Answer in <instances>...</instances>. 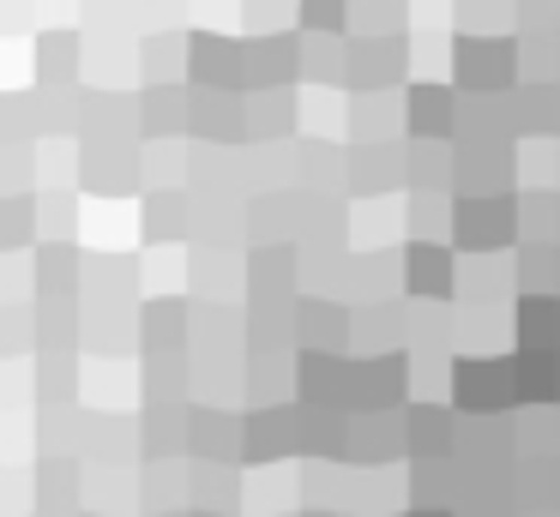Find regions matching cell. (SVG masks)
Masks as SVG:
<instances>
[{
  "mask_svg": "<svg viewBox=\"0 0 560 517\" xmlns=\"http://www.w3.org/2000/svg\"><path fill=\"white\" fill-rule=\"evenodd\" d=\"M452 403L470 409V415H500L506 403H518L512 397V367H500V361H458V373H452Z\"/></svg>",
  "mask_w": 560,
  "mask_h": 517,
  "instance_id": "obj_2",
  "label": "cell"
},
{
  "mask_svg": "<svg viewBox=\"0 0 560 517\" xmlns=\"http://www.w3.org/2000/svg\"><path fill=\"white\" fill-rule=\"evenodd\" d=\"M247 445V421H235L230 409H199V415H187V451L199 457V463H230V457H242Z\"/></svg>",
  "mask_w": 560,
  "mask_h": 517,
  "instance_id": "obj_3",
  "label": "cell"
},
{
  "mask_svg": "<svg viewBox=\"0 0 560 517\" xmlns=\"http://www.w3.org/2000/svg\"><path fill=\"white\" fill-rule=\"evenodd\" d=\"M518 349H524V355H555V349H560V307L548 295H524V307H518Z\"/></svg>",
  "mask_w": 560,
  "mask_h": 517,
  "instance_id": "obj_9",
  "label": "cell"
},
{
  "mask_svg": "<svg viewBox=\"0 0 560 517\" xmlns=\"http://www.w3.org/2000/svg\"><path fill=\"white\" fill-rule=\"evenodd\" d=\"M67 397H73V361L61 367V355L43 361V409H61Z\"/></svg>",
  "mask_w": 560,
  "mask_h": 517,
  "instance_id": "obj_13",
  "label": "cell"
},
{
  "mask_svg": "<svg viewBox=\"0 0 560 517\" xmlns=\"http://www.w3.org/2000/svg\"><path fill=\"white\" fill-rule=\"evenodd\" d=\"M404 271H410V289L416 295H452V283H458V265H452L446 247H410V259H404Z\"/></svg>",
  "mask_w": 560,
  "mask_h": 517,
  "instance_id": "obj_10",
  "label": "cell"
},
{
  "mask_svg": "<svg viewBox=\"0 0 560 517\" xmlns=\"http://www.w3.org/2000/svg\"><path fill=\"white\" fill-rule=\"evenodd\" d=\"M446 103H452L446 91H410V108H416V120H410V127L422 132V139H428V132H440V127H446V115H440Z\"/></svg>",
  "mask_w": 560,
  "mask_h": 517,
  "instance_id": "obj_12",
  "label": "cell"
},
{
  "mask_svg": "<svg viewBox=\"0 0 560 517\" xmlns=\"http://www.w3.org/2000/svg\"><path fill=\"white\" fill-rule=\"evenodd\" d=\"M410 451L404 445V415H362L350 427V457L355 463H386V457Z\"/></svg>",
  "mask_w": 560,
  "mask_h": 517,
  "instance_id": "obj_7",
  "label": "cell"
},
{
  "mask_svg": "<svg viewBox=\"0 0 560 517\" xmlns=\"http://www.w3.org/2000/svg\"><path fill=\"white\" fill-rule=\"evenodd\" d=\"M295 325H302V337H307V331H314V337H331V331L343 325V313L331 307V301H307L302 319H295Z\"/></svg>",
  "mask_w": 560,
  "mask_h": 517,
  "instance_id": "obj_15",
  "label": "cell"
},
{
  "mask_svg": "<svg viewBox=\"0 0 560 517\" xmlns=\"http://www.w3.org/2000/svg\"><path fill=\"white\" fill-rule=\"evenodd\" d=\"M91 517H103V512H91Z\"/></svg>",
  "mask_w": 560,
  "mask_h": 517,
  "instance_id": "obj_22",
  "label": "cell"
},
{
  "mask_svg": "<svg viewBox=\"0 0 560 517\" xmlns=\"http://www.w3.org/2000/svg\"><path fill=\"white\" fill-rule=\"evenodd\" d=\"M163 337H170V349H175V343H182V307H175V301H170V313H158V307H151V313H145V343H151V349H158V343H163Z\"/></svg>",
  "mask_w": 560,
  "mask_h": 517,
  "instance_id": "obj_14",
  "label": "cell"
},
{
  "mask_svg": "<svg viewBox=\"0 0 560 517\" xmlns=\"http://www.w3.org/2000/svg\"><path fill=\"white\" fill-rule=\"evenodd\" d=\"M452 228H458V247H500V240H512V228H518V211H512V199H476V204H458L452 211Z\"/></svg>",
  "mask_w": 560,
  "mask_h": 517,
  "instance_id": "obj_4",
  "label": "cell"
},
{
  "mask_svg": "<svg viewBox=\"0 0 560 517\" xmlns=\"http://www.w3.org/2000/svg\"><path fill=\"white\" fill-rule=\"evenodd\" d=\"M145 235H182V199H151V216H145Z\"/></svg>",
  "mask_w": 560,
  "mask_h": 517,
  "instance_id": "obj_16",
  "label": "cell"
},
{
  "mask_svg": "<svg viewBox=\"0 0 560 517\" xmlns=\"http://www.w3.org/2000/svg\"><path fill=\"white\" fill-rule=\"evenodd\" d=\"M398 403H404V361L398 355H362V361H355L343 409H362V415H392Z\"/></svg>",
  "mask_w": 560,
  "mask_h": 517,
  "instance_id": "obj_1",
  "label": "cell"
},
{
  "mask_svg": "<svg viewBox=\"0 0 560 517\" xmlns=\"http://www.w3.org/2000/svg\"><path fill=\"white\" fill-rule=\"evenodd\" d=\"M79 493H85V475H79L73 457L49 451L37 463V512H79Z\"/></svg>",
  "mask_w": 560,
  "mask_h": 517,
  "instance_id": "obj_6",
  "label": "cell"
},
{
  "mask_svg": "<svg viewBox=\"0 0 560 517\" xmlns=\"http://www.w3.org/2000/svg\"><path fill=\"white\" fill-rule=\"evenodd\" d=\"M452 409H440V403H416V409H404V445H410L416 457H452L458 445H452Z\"/></svg>",
  "mask_w": 560,
  "mask_h": 517,
  "instance_id": "obj_5",
  "label": "cell"
},
{
  "mask_svg": "<svg viewBox=\"0 0 560 517\" xmlns=\"http://www.w3.org/2000/svg\"><path fill=\"white\" fill-rule=\"evenodd\" d=\"M410 517H452V512H434V505H416Z\"/></svg>",
  "mask_w": 560,
  "mask_h": 517,
  "instance_id": "obj_18",
  "label": "cell"
},
{
  "mask_svg": "<svg viewBox=\"0 0 560 517\" xmlns=\"http://www.w3.org/2000/svg\"><path fill=\"white\" fill-rule=\"evenodd\" d=\"M235 493H242V475H235L230 463H199L194 469V493L187 500L199 505V512H235Z\"/></svg>",
  "mask_w": 560,
  "mask_h": 517,
  "instance_id": "obj_11",
  "label": "cell"
},
{
  "mask_svg": "<svg viewBox=\"0 0 560 517\" xmlns=\"http://www.w3.org/2000/svg\"><path fill=\"white\" fill-rule=\"evenodd\" d=\"M194 517H230V512H194Z\"/></svg>",
  "mask_w": 560,
  "mask_h": 517,
  "instance_id": "obj_20",
  "label": "cell"
},
{
  "mask_svg": "<svg viewBox=\"0 0 560 517\" xmlns=\"http://www.w3.org/2000/svg\"><path fill=\"white\" fill-rule=\"evenodd\" d=\"M338 7H343V0H314V12H319V31H331V24H338Z\"/></svg>",
  "mask_w": 560,
  "mask_h": 517,
  "instance_id": "obj_17",
  "label": "cell"
},
{
  "mask_svg": "<svg viewBox=\"0 0 560 517\" xmlns=\"http://www.w3.org/2000/svg\"><path fill=\"white\" fill-rule=\"evenodd\" d=\"M302 517H331V512H326V505H314V512H302Z\"/></svg>",
  "mask_w": 560,
  "mask_h": 517,
  "instance_id": "obj_19",
  "label": "cell"
},
{
  "mask_svg": "<svg viewBox=\"0 0 560 517\" xmlns=\"http://www.w3.org/2000/svg\"><path fill=\"white\" fill-rule=\"evenodd\" d=\"M512 397H518V403H530V409L560 403V367H555V355H524V349H518V361H512Z\"/></svg>",
  "mask_w": 560,
  "mask_h": 517,
  "instance_id": "obj_8",
  "label": "cell"
},
{
  "mask_svg": "<svg viewBox=\"0 0 560 517\" xmlns=\"http://www.w3.org/2000/svg\"><path fill=\"white\" fill-rule=\"evenodd\" d=\"M151 517H187V512H151Z\"/></svg>",
  "mask_w": 560,
  "mask_h": 517,
  "instance_id": "obj_21",
  "label": "cell"
}]
</instances>
